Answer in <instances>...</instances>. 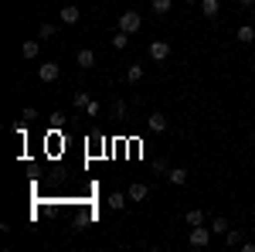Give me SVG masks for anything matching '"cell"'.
Segmentation results:
<instances>
[{"label": "cell", "mask_w": 255, "mask_h": 252, "mask_svg": "<svg viewBox=\"0 0 255 252\" xmlns=\"http://www.w3.org/2000/svg\"><path fill=\"white\" fill-rule=\"evenodd\" d=\"M38 55H41V44H38V41H34V38H31V41H24V44H20V58L34 61V58H38Z\"/></svg>", "instance_id": "8"}, {"label": "cell", "mask_w": 255, "mask_h": 252, "mask_svg": "<svg viewBox=\"0 0 255 252\" xmlns=\"http://www.w3.org/2000/svg\"><path fill=\"white\" fill-rule=\"evenodd\" d=\"M228 229H232V225H228V218H215V222H211V232H215V235H225Z\"/></svg>", "instance_id": "16"}, {"label": "cell", "mask_w": 255, "mask_h": 252, "mask_svg": "<svg viewBox=\"0 0 255 252\" xmlns=\"http://www.w3.org/2000/svg\"><path fill=\"white\" fill-rule=\"evenodd\" d=\"M187 3H201V0H187Z\"/></svg>", "instance_id": "28"}, {"label": "cell", "mask_w": 255, "mask_h": 252, "mask_svg": "<svg viewBox=\"0 0 255 252\" xmlns=\"http://www.w3.org/2000/svg\"><path fill=\"white\" fill-rule=\"evenodd\" d=\"M146 130H150V133H163V130H167V116H163V113L146 116Z\"/></svg>", "instance_id": "6"}, {"label": "cell", "mask_w": 255, "mask_h": 252, "mask_svg": "<svg viewBox=\"0 0 255 252\" xmlns=\"http://www.w3.org/2000/svg\"><path fill=\"white\" fill-rule=\"evenodd\" d=\"M167 181H170L174 188H180V184H187V171H184V167H170V171H167Z\"/></svg>", "instance_id": "10"}, {"label": "cell", "mask_w": 255, "mask_h": 252, "mask_svg": "<svg viewBox=\"0 0 255 252\" xmlns=\"http://www.w3.org/2000/svg\"><path fill=\"white\" fill-rule=\"evenodd\" d=\"M126 201H129V194H123V191L109 194V208H113V212H123V208H126Z\"/></svg>", "instance_id": "11"}, {"label": "cell", "mask_w": 255, "mask_h": 252, "mask_svg": "<svg viewBox=\"0 0 255 252\" xmlns=\"http://www.w3.org/2000/svg\"><path fill=\"white\" fill-rule=\"evenodd\" d=\"M211 229H204V225H194V229H191V246H194V249H204V246H208V242H211Z\"/></svg>", "instance_id": "2"}, {"label": "cell", "mask_w": 255, "mask_h": 252, "mask_svg": "<svg viewBox=\"0 0 255 252\" xmlns=\"http://www.w3.org/2000/svg\"><path fill=\"white\" fill-rule=\"evenodd\" d=\"M150 58H153V61H167V58H170V44H167L163 38L150 41Z\"/></svg>", "instance_id": "3"}, {"label": "cell", "mask_w": 255, "mask_h": 252, "mask_svg": "<svg viewBox=\"0 0 255 252\" xmlns=\"http://www.w3.org/2000/svg\"><path fill=\"white\" fill-rule=\"evenodd\" d=\"M184 222H187L191 229H194V225H204V212H201V208H191V212L184 215Z\"/></svg>", "instance_id": "13"}, {"label": "cell", "mask_w": 255, "mask_h": 252, "mask_svg": "<svg viewBox=\"0 0 255 252\" xmlns=\"http://www.w3.org/2000/svg\"><path fill=\"white\" fill-rule=\"evenodd\" d=\"M252 143H255V130H252Z\"/></svg>", "instance_id": "30"}, {"label": "cell", "mask_w": 255, "mask_h": 252, "mask_svg": "<svg viewBox=\"0 0 255 252\" xmlns=\"http://www.w3.org/2000/svg\"><path fill=\"white\" fill-rule=\"evenodd\" d=\"M252 75H255V61H252Z\"/></svg>", "instance_id": "29"}, {"label": "cell", "mask_w": 255, "mask_h": 252, "mask_svg": "<svg viewBox=\"0 0 255 252\" xmlns=\"http://www.w3.org/2000/svg\"><path fill=\"white\" fill-rule=\"evenodd\" d=\"M20 123H24V126H31V123H38V109H34V106H27V109L20 113Z\"/></svg>", "instance_id": "15"}, {"label": "cell", "mask_w": 255, "mask_h": 252, "mask_svg": "<svg viewBox=\"0 0 255 252\" xmlns=\"http://www.w3.org/2000/svg\"><path fill=\"white\" fill-rule=\"evenodd\" d=\"M85 113H89V116H99V113H102V106H99L96 99H92V102H89V106H85Z\"/></svg>", "instance_id": "23"}, {"label": "cell", "mask_w": 255, "mask_h": 252, "mask_svg": "<svg viewBox=\"0 0 255 252\" xmlns=\"http://www.w3.org/2000/svg\"><path fill=\"white\" fill-rule=\"evenodd\" d=\"M197 7H201V14H204V17H218V10H221V3H218V0H201Z\"/></svg>", "instance_id": "12"}, {"label": "cell", "mask_w": 255, "mask_h": 252, "mask_svg": "<svg viewBox=\"0 0 255 252\" xmlns=\"http://www.w3.org/2000/svg\"><path fill=\"white\" fill-rule=\"evenodd\" d=\"M58 75H61V68L55 65V61H44V65L38 68V78H41V82H58Z\"/></svg>", "instance_id": "4"}, {"label": "cell", "mask_w": 255, "mask_h": 252, "mask_svg": "<svg viewBox=\"0 0 255 252\" xmlns=\"http://www.w3.org/2000/svg\"><path fill=\"white\" fill-rule=\"evenodd\" d=\"M238 41H242V44H249V41H255V31L249 27V24H242V27H238Z\"/></svg>", "instance_id": "17"}, {"label": "cell", "mask_w": 255, "mask_h": 252, "mask_svg": "<svg viewBox=\"0 0 255 252\" xmlns=\"http://www.w3.org/2000/svg\"><path fill=\"white\" fill-rule=\"evenodd\" d=\"M55 34H58V27H55V24H41V27H38V38H44V41L55 38Z\"/></svg>", "instance_id": "20"}, {"label": "cell", "mask_w": 255, "mask_h": 252, "mask_svg": "<svg viewBox=\"0 0 255 252\" xmlns=\"http://www.w3.org/2000/svg\"><path fill=\"white\" fill-rule=\"evenodd\" d=\"M238 3H242V7H252V3H255V0H238Z\"/></svg>", "instance_id": "25"}, {"label": "cell", "mask_w": 255, "mask_h": 252, "mask_svg": "<svg viewBox=\"0 0 255 252\" xmlns=\"http://www.w3.org/2000/svg\"><path fill=\"white\" fill-rule=\"evenodd\" d=\"M153 167H157V174H167V171H170V167H167V160H160V157H157V164H153Z\"/></svg>", "instance_id": "24"}, {"label": "cell", "mask_w": 255, "mask_h": 252, "mask_svg": "<svg viewBox=\"0 0 255 252\" xmlns=\"http://www.w3.org/2000/svg\"><path fill=\"white\" fill-rule=\"evenodd\" d=\"M143 78V65H129L126 68V82H139Z\"/></svg>", "instance_id": "19"}, {"label": "cell", "mask_w": 255, "mask_h": 252, "mask_svg": "<svg viewBox=\"0 0 255 252\" xmlns=\"http://www.w3.org/2000/svg\"><path fill=\"white\" fill-rule=\"evenodd\" d=\"M146 198H150V184H143V181L129 184V201H146Z\"/></svg>", "instance_id": "7"}, {"label": "cell", "mask_w": 255, "mask_h": 252, "mask_svg": "<svg viewBox=\"0 0 255 252\" xmlns=\"http://www.w3.org/2000/svg\"><path fill=\"white\" fill-rule=\"evenodd\" d=\"M249 14H252V17H255V3H252V7H249Z\"/></svg>", "instance_id": "26"}, {"label": "cell", "mask_w": 255, "mask_h": 252, "mask_svg": "<svg viewBox=\"0 0 255 252\" xmlns=\"http://www.w3.org/2000/svg\"><path fill=\"white\" fill-rule=\"evenodd\" d=\"M58 17H61V24H79V17H82L79 3H68V7H61V10H58Z\"/></svg>", "instance_id": "5"}, {"label": "cell", "mask_w": 255, "mask_h": 252, "mask_svg": "<svg viewBox=\"0 0 255 252\" xmlns=\"http://www.w3.org/2000/svg\"><path fill=\"white\" fill-rule=\"evenodd\" d=\"M68 3H82V0H68Z\"/></svg>", "instance_id": "27"}, {"label": "cell", "mask_w": 255, "mask_h": 252, "mask_svg": "<svg viewBox=\"0 0 255 252\" xmlns=\"http://www.w3.org/2000/svg\"><path fill=\"white\" fill-rule=\"evenodd\" d=\"M150 7H153L157 14H167V10L174 7V0H150Z\"/></svg>", "instance_id": "21"}, {"label": "cell", "mask_w": 255, "mask_h": 252, "mask_svg": "<svg viewBox=\"0 0 255 252\" xmlns=\"http://www.w3.org/2000/svg\"><path fill=\"white\" fill-rule=\"evenodd\" d=\"M139 27H143V17H139V10H123V14H119V31H126V34H136Z\"/></svg>", "instance_id": "1"}, {"label": "cell", "mask_w": 255, "mask_h": 252, "mask_svg": "<svg viewBox=\"0 0 255 252\" xmlns=\"http://www.w3.org/2000/svg\"><path fill=\"white\" fill-rule=\"evenodd\" d=\"M72 102H75V109H85L92 99H89V92H75V99H72Z\"/></svg>", "instance_id": "22"}, {"label": "cell", "mask_w": 255, "mask_h": 252, "mask_svg": "<svg viewBox=\"0 0 255 252\" xmlns=\"http://www.w3.org/2000/svg\"><path fill=\"white\" fill-rule=\"evenodd\" d=\"M75 65H79V68H92V65H96V51H92V48H82L79 55H75Z\"/></svg>", "instance_id": "9"}, {"label": "cell", "mask_w": 255, "mask_h": 252, "mask_svg": "<svg viewBox=\"0 0 255 252\" xmlns=\"http://www.w3.org/2000/svg\"><path fill=\"white\" fill-rule=\"evenodd\" d=\"M126 44H129V34H126V31H116V34H113V48H116V51H123Z\"/></svg>", "instance_id": "14"}, {"label": "cell", "mask_w": 255, "mask_h": 252, "mask_svg": "<svg viewBox=\"0 0 255 252\" xmlns=\"http://www.w3.org/2000/svg\"><path fill=\"white\" fill-rule=\"evenodd\" d=\"M225 242H228V246H232V249H242V232H235V229H228V232H225Z\"/></svg>", "instance_id": "18"}]
</instances>
